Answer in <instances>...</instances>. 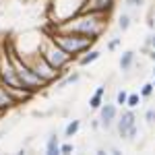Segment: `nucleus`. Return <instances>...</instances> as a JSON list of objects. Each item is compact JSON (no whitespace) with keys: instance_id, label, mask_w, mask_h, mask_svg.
I'll list each match as a JSON object with an SVG mask.
<instances>
[{"instance_id":"nucleus-1","label":"nucleus","mask_w":155,"mask_h":155,"mask_svg":"<svg viewBox=\"0 0 155 155\" xmlns=\"http://www.w3.org/2000/svg\"><path fill=\"white\" fill-rule=\"evenodd\" d=\"M107 19L106 12H79L66 21L50 23V31H66V33H81L89 37H99L107 31Z\"/></svg>"},{"instance_id":"nucleus-2","label":"nucleus","mask_w":155,"mask_h":155,"mask_svg":"<svg viewBox=\"0 0 155 155\" xmlns=\"http://www.w3.org/2000/svg\"><path fill=\"white\" fill-rule=\"evenodd\" d=\"M6 50H8V54H11V60H12V64H15V68H17V74H19V81H21V85H23V89L31 91V93L35 95V93H39V91H44L46 87H50V85L25 62L23 56L15 50L11 39L6 41Z\"/></svg>"},{"instance_id":"nucleus-3","label":"nucleus","mask_w":155,"mask_h":155,"mask_svg":"<svg viewBox=\"0 0 155 155\" xmlns=\"http://www.w3.org/2000/svg\"><path fill=\"white\" fill-rule=\"evenodd\" d=\"M52 39L58 44L62 50H66L71 56L79 58L81 54H85L87 50H91L99 39L89 35H81V33H66V31H48Z\"/></svg>"},{"instance_id":"nucleus-4","label":"nucleus","mask_w":155,"mask_h":155,"mask_svg":"<svg viewBox=\"0 0 155 155\" xmlns=\"http://www.w3.org/2000/svg\"><path fill=\"white\" fill-rule=\"evenodd\" d=\"M37 52H39V54H41L46 60H48V62L54 66V68H56V71H62V72H68L66 68H68L72 62L77 60L74 56H71L66 50L60 48L58 44L52 39V35H50V33H44V35H41V41H39Z\"/></svg>"},{"instance_id":"nucleus-5","label":"nucleus","mask_w":155,"mask_h":155,"mask_svg":"<svg viewBox=\"0 0 155 155\" xmlns=\"http://www.w3.org/2000/svg\"><path fill=\"white\" fill-rule=\"evenodd\" d=\"M23 60H25V62H27V64H29V66H31V68H33V71H35L48 85H52L54 81H58L62 74H66V72H62V71H56V68H54V66H52V64H50V62L44 58L39 52H31V54L23 56Z\"/></svg>"},{"instance_id":"nucleus-6","label":"nucleus","mask_w":155,"mask_h":155,"mask_svg":"<svg viewBox=\"0 0 155 155\" xmlns=\"http://www.w3.org/2000/svg\"><path fill=\"white\" fill-rule=\"evenodd\" d=\"M85 0H52L48 4L50 8V23H60V21H66L74 15L81 12Z\"/></svg>"},{"instance_id":"nucleus-7","label":"nucleus","mask_w":155,"mask_h":155,"mask_svg":"<svg viewBox=\"0 0 155 155\" xmlns=\"http://www.w3.org/2000/svg\"><path fill=\"white\" fill-rule=\"evenodd\" d=\"M120 107L114 104V101H104L101 107L97 110L99 112V120H101V128L104 130H112L114 124H116V118H118V112Z\"/></svg>"},{"instance_id":"nucleus-8","label":"nucleus","mask_w":155,"mask_h":155,"mask_svg":"<svg viewBox=\"0 0 155 155\" xmlns=\"http://www.w3.org/2000/svg\"><path fill=\"white\" fill-rule=\"evenodd\" d=\"M134 122H137V114H134V110H130V107L122 110V114H118L114 128H116V132H118V137L122 139V141L126 139V134H128V128H130Z\"/></svg>"},{"instance_id":"nucleus-9","label":"nucleus","mask_w":155,"mask_h":155,"mask_svg":"<svg viewBox=\"0 0 155 155\" xmlns=\"http://www.w3.org/2000/svg\"><path fill=\"white\" fill-rule=\"evenodd\" d=\"M116 6V0H85L83 6H81V12H106V15H112Z\"/></svg>"},{"instance_id":"nucleus-10","label":"nucleus","mask_w":155,"mask_h":155,"mask_svg":"<svg viewBox=\"0 0 155 155\" xmlns=\"http://www.w3.org/2000/svg\"><path fill=\"white\" fill-rule=\"evenodd\" d=\"M15 106H19V104H17V101H15V97L8 93V89L0 83V114H4V112L12 110Z\"/></svg>"},{"instance_id":"nucleus-11","label":"nucleus","mask_w":155,"mask_h":155,"mask_svg":"<svg viewBox=\"0 0 155 155\" xmlns=\"http://www.w3.org/2000/svg\"><path fill=\"white\" fill-rule=\"evenodd\" d=\"M81 72L79 71H72V72H66V74H62V79H60L58 83H56V89L62 91V89H66V87H72V85H77L81 81Z\"/></svg>"},{"instance_id":"nucleus-12","label":"nucleus","mask_w":155,"mask_h":155,"mask_svg":"<svg viewBox=\"0 0 155 155\" xmlns=\"http://www.w3.org/2000/svg\"><path fill=\"white\" fill-rule=\"evenodd\" d=\"M134 62H137V52L134 50H126V52H122V56L118 60V66L122 72H128L134 66Z\"/></svg>"},{"instance_id":"nucleus-13","label":"nucleus","mask_w":155,"mask_h":155,"mask_svg":"<svg viewBox=\"0 0 155 155\" xmlns=\"http://www.w3.org/2000/svg\"><path fill=\"white\" fill-rule=\"evenodd\" d=\"M101 58V52L95 48H91V50H87L85 54H81L79 58H77V64L79 66H91L93 62H97V60Z\"/></svg>"},{"instance_id":"nucleus-14","label":"nucleus","mask_w":155,"mask_h":155,"mask_svg":"<svg viewBox=\"0 0 155 155\" xmlns=\"http://www.w3.org/2000/svg\"><path fill=\"white\" fill-rule=\"evenodd\" d=\"M106 85H99L95 89V93L89 97V110H99L101 107V104L106 101Z\"/></svg>"},{"instance_id":"nucleus-15","label":"nucleus","mask_w":155,"mask_h":155,"mask_svg":"<svg viewBox=\"0 0 155 155\" xmlns=\"http://www.w3.org/2000/svg\"><path fill=\"white\" fill-rule=\"evenodd\" d=\"M46 153L48 155H60V137L56 132H50L46 139Z\"/></svg>"},{"instance_id":"nucleus-16","label":"nucleus","mask_w":155,"mask_h":155,"mask_svg":"<svg viewBox=\"0 0 155 155\" xmlns=\"http://www.w3.org/2000/svg\"><path fill=\"white\" fill-rule=\"evenodd\" d=\"M81 130V120L79 118H72L68 120V124L64 126V132H62V139H66V141H71L72 137H77Z\"/></svg>"},{"instance_id":"nucleus-17","label":"nucleus","mask_w":155,"mask_h":155,"mask_svg":"<svg viewBox=\"0 0 155 155\" xmlns=\"http://www.w3.org/2000/svg\"><path fill=\"white\" fill-rule=\"evenodd\" d=\"M132 23H134V21H132V15L124 11V12H120V15H118V23H116V27H118L120 33H124V31H128V29H130Z\"/></svg>"},{"instance_id":"nucleus-18","label":"nucleus","mask_w":155,"mask_h":155,"mask_svg":"<svg viewBox=\"0 0 155 155\" xmlns=\"http://www.w3.org/2000/svg\"><path fill=\"white\" fill-rule=\"evenodd\" d=\"M139 93H141V97H143V99H149V97H153V93H155V85H153V81H149V83H143V85H141V89H139Z\"/></svg>"},{"instance_id":"nucleus-19","label":"nucleus","mask_w":155,"mask_h":155,"mask_svg":"<svg viewBox=\"0 0 155 155\" xmlns=\"http://www.w3.org/2000/svg\"><path fill=\"white\" fill-rule=\"evenodd\" d=\"M141 101H143V97H141V93H139V91H137V93H128L126 107H130V110H137V107L141 106Z\"/></svg>"},{"instance_id":"nucleus-20","label":"nucleus","mask_w":155,"mask_h":155,"mask_svg":"<svg viewBox=\"0 0 155 155\" xmlns=\"http://www.w3.org/2000/svg\"><path fill=\"white\" fill-rule=\"evenodd\" d=\"M126 99H128V91H126V89H118V91H116L114 104H116L118 107H126Z\"/></svg>"},{"instance_id":"nucleus-21","label":"nucleus","mask_w":155,"mask_h":155,"mask_svg":"<svg viewBox=\"0 0 155 155\" xmlns=\"http://www.w3.org/2000/svg\"><path fill=\"white\" fill-rule=\"evenodd\" d=\"M137 137H139V122H134L130 128H128V134H126V139H124V141L134 143V141H137Z\"/></svg>"},{"instance_id":"nucleus-22","label":"nucleus","mask_w":155,"mask_h":155,"mask_svg":"<svg viewBox=\"0 0 155 155\" xmlns=\"http://www.w3.org/2000/svg\"><path fill=\"white\" fill-rule=\"evenodd\" d=\"M120 44H122V37L114 35V37H112V39L106 44V50H107V52H116V50L120 48Z\"/></svg>"},{"instance_id":"nucleus-23","label":"nucleus","mask_w":155,"mask_h":155,"mask_svg":"<svg viewBox=\"0 0 155 155\" xmlns=\"http://www.w3.org/2000/svg\"><path fill=\"white\" fill-rule=\"evenodd\" d=\"M74 145L72 143H60V155H68V153H74Z\"/></svg>"},{"instance_id":"nucleus-24","label":"nucleus","mask_w":155,"mask_h":155,"mask_svg":"<svg viewBox=\"0 0 155 155\" xmlns=\"http://www.w3.org/2000/svg\"><path fill=\"white\" fill-rule=\"evenodd\" d=\"M145 122H147L149 126L155 124V107H149V110L145 112Z\"/></svg>"},{"instance_id":"nucleus-25","label":"nucleus","mask_w":155,"mask_h":155,"mask_svg":"<svg viewBox=\"0 0 155 155\" xmlns=\"http://www.w3.org/2000/svg\"><path fill=\"white\" fill-rule=\"evenodd\" d=\"M143 4H145V0H124L126 8H141Z\"/></svg>"},{"instance_id":"nucleus-26","label":"nucleus","mask_w":155,"mask_h":155,"mask_svg":"<svg viewBox=\"0 0 155 155\" xmlns=\"http://www.w3.org/2000/svg\"><path fill=\"white\" fill-rule=\"evenodd\" d=\"M91 128H93V130H99V128H101V120H99V116H97V118H91Z\"/></svg>"},{"instance_id":"nucleus-27","label":"nucleus","mask_w":155,"mask_h":155,"mask_svg":"<svg viewBox=\"0 0 155 155\" xmlns=\"http://www.w3.org/2000/svg\"><path fill=\"white\" fill-rule=\"evenodd\" d=\"M151 77H155V66H153V68H151Z\"/></svg>"},{"instance_id":"nucleus-28","label":"nucleus","mask_w":155,"mask_h":155,"mask_svg":"<svg viewBox=\"0 0 155 155\" xmlns=\"http://www.w3.org/2000/svg\"><path fill=\"white\" fill-rule=\"evenodd\" d=\"M153 85H155V77H153Z\"/></svg>"}]
</instances>
